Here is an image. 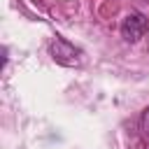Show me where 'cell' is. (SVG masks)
<instances>
[{
  "label": "cell",
  "instance_id": "6da1fadb",
  "mask_svg": "<svg viewBox=\"0 0 149 149\" xmlns=\"http://www.w3.org/2000/svg\"><path fill=\"white\" fill-rule=\"evenodd\" d=\"M51 58H54L58 65L74 68V65H79V63H81V51H79L74 44H70L68 40L56 37V40L51 42Z\"/></svg>",
  "mask_w": 149,
  "mask_h": 149
},
{
  "label": "cell",
  "instance_id": "7a4b0ae2",
  "mask_svg": "<svg viewBox=\"0 0 149 149\" xmlns=\"http://www.w3.org/2000/svg\"><path fill=\"white\" fill-rule=\"evenodd\" d=\"M147 28H149L147 19H144L142 14H137V12H130V14L123 19V23H121V35H123L126 42H137V40L147 33Z\"/></svg>",
  "mask_w": 149,
  "mask_h": 149
},
{
  "label": "cell",
  "instance_id": "3957f363",
  "mask_svg": "<svg viewBox=\"0 0 149 149\" xmlns=\"http://www.w3.org/2000/svg\"><path fill=\"white\" fill-rule=\"evenodd\" d=\"M142 130H144V133L149 135V107H147V109L142 112Z\"/></svg>",
  "mask_w": 149,
  "mask_h": 149
}]
</instances>
